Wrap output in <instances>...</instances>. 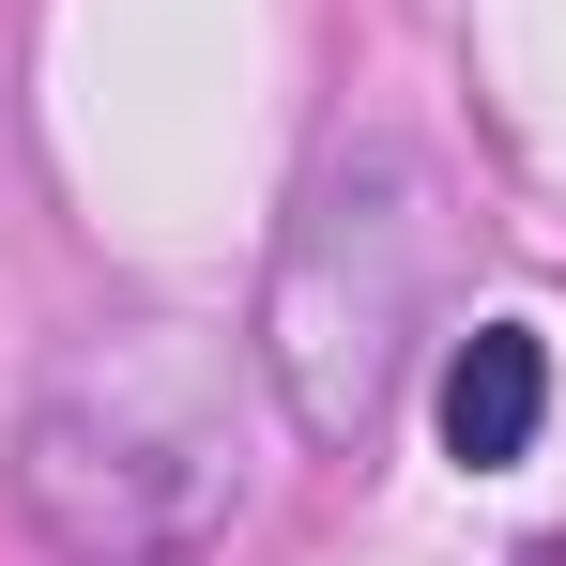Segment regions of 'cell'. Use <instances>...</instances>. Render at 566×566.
<instances>
[{"label": "cell", "instance_id": "obj_1", "mask_svg": "<svg viewBox=\"0 0 566 566\" xmlns=\"http://www.w3.org/2000/svg\"><path fill=\"white\" fill-rule=\"evenodd\" d=\"M15 505L77 566H185L245 505L230 444V353L199 322H123L93 353H62L31 429H15Z\"/></svg>", "mask_w": 566, "mask_h": 566}, {"label": "cell", "instance_id": "obj_2", "mask_svg": "<svg viewBox=\"0 0 566 566\" xmlns=\"http://www.w3.org/2000/svg\"><path fill=\"white\" fill-rule=\"evenodd\" d=\"M429 261H444V169L413 138L322 154V185L276 245V291H261V368H276L306 444L382 429V398L413 368V322H429Z\"/></svg>", "mask_w": 566, "mask_h": 566}, {"label": "cell", "instance_id": "obj_3", "mask_svg": "<svg viewBox=\"0 0 566 566\" xmlns=\"http://www.w3.org/2000/svg\"><path fill=\"white\" fill-rule=\"evenodd\" d=\"M536 429H552V337L536 322H474L444 353V460L505 474V460H536Z\"/></svg>", "mask_w": 566, "mask_h": 566}]
</instances>
